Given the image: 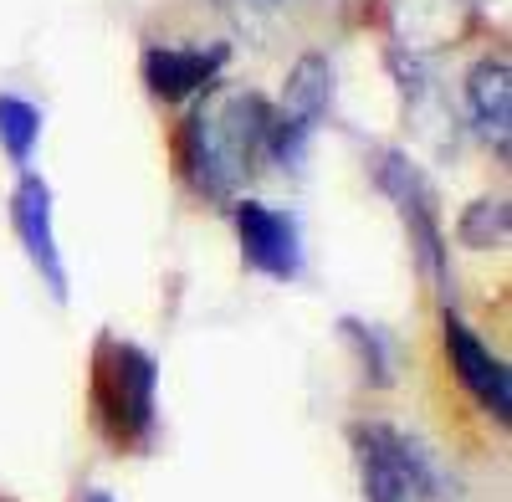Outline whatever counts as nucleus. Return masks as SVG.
I'll list each match as a JSON object with an SVG mask.
<instances>
[{
  "label": "nucleus",
  "instance_id": "5",
  "mask_svg": "<svg viewBox=\"0 0 512 502\" xmlns=\"http://www.w3.org/2000/svg\"><path fill=\"white\" fill-rule=\"evenodd\" d=\"M236 236H241V257L251 272H262L272 282L303 277V231H297V216L277 211V205H262V200H241Z\"/></svg>",
  "mask_w": 512,
  "mask_h": 502
},
{
  "label": "nucleus",
  "instance_id": "8",
  "mask_svg": "<svg viewBox=\"0 0 512 502\" xmlns=\"http://www.w3.org/2000/svg\"><path fill=\"white\" fill-rule=\"evenodd\" d=\"M226 47H149L144 52V82L149 93L164 98V103H180V98H195L200 88L221 77L226 67Z\"/></svg>",
  "mask_w": 512,
  "mask_h": 502
},
{
  "label": "nucleus",
  "instance_id": "13",
  "mask_svg": "<svg viewBox=\"0 0 512 502\" xmlns=\"http://www.w3.org/2000/svg\"><path fill=\"white\" fill-rule=\"evenodd\" d=\"M507 200H477L472 211L461 216V241L466 246H477V251H487V246H502L507 241Z\"/></svg>",
  "mask_w": 512,
  "mask_h": 502
},
{
  "label": "nucleus",
  "instance_id": "7",
  "mask_svg": "<svg viewBox=\"0 0 512 502\" xmlns=\"http://www.w3.org/2000/svg\"><path fill=\"white\" fill-rule=\"evenodd\" d=\"M446 354H451L456 380L472 390V400L492 415L497 426H507V415H512V380H507V364L477 339V328L461 323L456 313H446Z\"/></svg>",
  "mask_w": 512,
  "mask_h": 502
},
{
  "label": "nucleus",
  "instance_id": "15",
  "mask_svg": "<svg viewBox=\"0 0 512 502\" xmlns=\"http://www.w3.org/2000/svg\"><path fill=\"white\" fill-rule=\"evenodd\" d=\"M82 502H113L108 492H88V497H82Z\"/></svg>",
  "mask_w": 512,
  "mask_h": 502
},
{
  "label": "nucleus",
  "instance_id": "12",
  "mask_svg": "<svg viewBox=\"0 0 512 502\" xmlns=\"http://www.w3.org/2000/svg\"><path fill=\"white\" fill-rule=\"evenodd\" d=\"M344 333H349L354 349H359L364 380H369L374 390L395 385V349H390V339H384V333H379L374 323H359V318H344Z\"/></svg>",
  "mask_w": 512,
  "mask_h": 502
},
{
  "label": "nucleus",
  "instance_id": "4",
  "mask_svg": "<svg viewBox=\"0 0 512 502\" xmlns=\"http://www.w3.org/2000/svg\"><path fill=\"white\" fill-rule=\"evenodd\" d=\"M374 180H379L384 195L400 205L420 267L431 272V282L441 292H451V257H446V236H441V221H436V195H431V185H425V175L410 164V154H395L390 149V154H379Z\"/></svg>",
  "mask_w": 512,
  "mask_h": 502
},
{
  "label": "nucleus",
  "instance_id": "11",
  "mask_svg": "<svg viewBox=\"0 0 512 502\" xmlns=\"http://www.w3.org/2000/svg\"><path fill=\"white\" fill-rule=\"evenodd\" d=\"M41 139V113L36 103L16 98V93H0V149L11 154V164H31V149Z\"/></svg>",
  "mask_w": 512,
  "mask_h": 502
},
{
  "label": "nucleus",
  "instance_id": "6",
  "mask_svg": "<svg viewBox=\"0 0 512 502\" xmlns=\"http://www.w3.org/2000/svg\"><path fill=\"white\" fill-rule=\"evenodd\" d=\"M11 221H16V236L26 246L31 267L41 272V282L52 287L57 303H67V262H62L57 226H52V185L41 175H21V185L11 195Z\"/></svg>",
  "mask_w": 512,
  "mask_h": 502
},
{
  "label": "nucleus",
  "instance_id": "10",
  "mask_svg": "<svg viewBox=\"0 0 512 502\" xmlns=\"http://www.w3.org/2000/svg\"><path fill=\"white\" fill-rule=\"evenodd\" d=\"M333 108V62L323 52H303L297 57V67L287 72V93H282V113L292 129H318V123L328 118Z\"/></svg>",
  "mask_w": 512,
  "mask_h": 502
},
{
  "label": "nucleus",
  "instance_id": "2",
  "mask_svg": "<svg viewBox=\"0 0 512 502\" xmlns=\"http://www.w3.org/2000/svg\"><path fill=\"white\" fill-rule=\"evenodd\" d=\"M93 400H98V421L113 441L123 446H144L154 436V390H159V364L139 344L103 339L98 364H93Z\"/></svg>",
  "mask_w": 512,
  "mask_h": 502
},
{
  "label": "nucleus",
  "instance_id": "3",
  "mask_svg": "<svg viewBox=\"0 0 512 502\" xmlns=\"http://www.w3.org/2000/svg\"><path fill=\"white\" fill-rule=\"evenodd\" d=\"M354 456L369 502H436L441 472L405 431L395 426H354Z\"/></svg>",
  "mask_w": 512,
  "mask_h": 502
},
{
  "label": "nucleus",
  "instance_id": "1",
  "mask_svg": "<svg viewBox=\"0 0 512 502\" xmlns=\"http://www.w3.org/2000/svg\"><path fill=\"white\" fill-rule=\"evenodd\" d=\"M267 134H272V108L256 93L241 88L210 93L180 134L185 180L195 185V195L231 200L251 180L256 164L267 159Z\"/></svg>",
  "mask_w": 512,
  "mask_h": 502
},
{
  "label": "nucleus",
  "instance_id": "9",
  "mask_svg": "<svg viewBox=\"0 0 512 502\" xmlns=\"http://www.w3.org/2000/svg\"><path fill=\"white\" fill-rule=\"evenodd\" d=\"M466 108L487 144H497V154H507V134H512V72L507 57H482L466 72Z\"/></svg>",
  "mask_w": 512,
  "mask_h": 502
},
{
  "label": "nucleus",
  "instance_id": "14",
  "mask_svg": "<svg viewBox=\"0 0 512 502\" xmlns=\"http://www.w3.org/2000/svg\"><path fill=\"white\" fill-rule=\"evenodd\" d=\"M226 11H236L241 21L246 16H272V11H287V6H297V0H221Z\"/></svg>",
  "mask_w": 512,
  "mask_h": 502
}]
</instances>
